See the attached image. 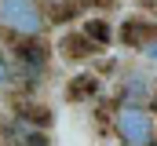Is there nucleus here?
<instances>
[{
	"instance_id": "5",
	"label": "nucleus",
	"mask_w": 157,
	"mask_h": 146,
	"mask_svg": "<svg viewBox=\"0 0 157 146\" xmlns=\"http://www.w3.org/2000/svg\"><path fill=\"white\" fill-rule=\"evenodd\" d=\"M80 33L88 36V40H91L95 48H99V44H110V26H106V22H99V18H91V22H88V26H84Z\"/></svg>"
},
{
	"instance_id": "6",
	"label": "nucleus",
	"mask_w": 157,
	"mask_h": 146,
	"mask_svg": "<svg viewBox=\"0 0 157 146\" xmlns=\"http://www.w3.org/2000/svg\"><path fill=\"white\" fill-rule=\"evenodd\" d=\"M66 95L70 99H84V95H95V77L91 73H84V77H77L70 88H66Z\"/></svg>"
},
{
	"instance_id": "7",
	"label": "nucleus",
	"mask_w": 157,
	"mask_h": 146,
	"mask_svg": "<svg viewBox=\"0 0 157 146\" xmlns=\"http://www.w3.org/2000/svg\"><path fill=\"white\" fill-rule=\"evenodd\" d=\"M18 146H48V139H44V132H37V128H22L18 132Z\"/></svg>"
},
{
	"instance_id": "10",
	"label": "nucleus",
	"mask_w": 157,
	"mask_h": 146,
	"mask_svg": "<svg viewBox=\"0 0 157 146\" xmlns=\"http://www.w3.org/2000/svg\"><path fill=\"white\" fill-rule=\"evenodd\" d=\"M11 80V70H7V59H4V51H0V88Z\"/></svg>"
},
{
	"instance_id": "1",
	"label": "nucleus",
	"mask_w": 157,
	"mask_h": 146,
	"mask_svg": "<svg viewBox=\"0 0 157 146\" xmlns=\"http://www.w3.org/2000/svg\"><path fill=\"white\" fill-rule=\"evenodd\" d=\"M113 128H117L124 146H154L157 139V124L150 117V110L143 106H121L113 117Z\"/></svg>"
},
{
	"instance_id": "8",
	"label": "nucleus",
	"mask_w": 157,
	"mask_h": 146,
	"mask_svg": "<svg viewBox=\"0 0 157 146\" xmlns=\"http://www.w3.org/2000/svg\"><path fill=\"white\" fill-rule=\"evenodd\" d=\"M18 113L22 117H29V121H37V124H51V113L40 106H18Z\"/></svg>"
},
{
	"instance_id": "2",
	"label": "nucleus",
	"mask_w": 157,
	"mask_h": 146,
	"mask_svg": "<svg viewBox=\"0 0 157 146\" xmlns=\"http://www.w3.org/2000/svg\"><path fill=\"white\" fill-rule=\"evenodd\" d=\"M0 22L18 36H37L44 29V11L37 0H0Z\"/></svg>"
},
{
	"instance_id": "9",
	"label": "nucleus",
	"mask_w": 157,
	"mask_h": 146,
	"mask_svg": "<svg viewBox=\"0 0 157 146\" xmlns=\"http://www.w3.org/2000/svg\"><path fill=\"white\" fill-rule=\"evenodd\" d=\"M70 4H77V0H48L51 18H70Z\"/></svg>"
},
{
	"instance_id": "3",
	"label": "nucleus",
	"mask_w": 157,
	"mask_h": 146,
	"mask_svg": "<svg viewBox=\"0 0 157 146\" xmlns=\"http://www.w3.org/2000/svg\"><path fill=\"white\" fill-rule=\"evenodd\" d=\"M121 36L132 48H154L157 44V26L154 22H143V18H128L124 29H121Z\"/></svg>"
},
{
	"instance_id": "4",
	"label": "nucleus",
	"mask_w": 157,
	"mask_h": 146,
	"mask_svg": "<svg viewBox=\"0 0 157 146\" xmlns=\"http://www.w3.org/2000/svg\"><path fill=\"white\" fill-rule=\"evenodd\" d=\"M91 51H95V44H91L84 33H70L66 40H62V55H66V59H73V62H77V59H88Z\"/></svg>"
},
{
	"instance_id": "11",
	"label": "nucleus",
	"mask_w": 157,
	"mask_h": 146,
	"mask_svg": "<svg viewBox=\"0 0 157 146\" xmlns=\"http://www.w3.org/2000/svg\"><path fill=\"white\" fill-rule=\"evenodd\" d=\"M146 55H150V59H157V44H154V48H146Z\"/></svg>"
},
{
	"instance_id": "12",
	"label": "nucleus",
	"mask_w": 157,
	"mask_h": 146,
	"mask_svg": "<svg viewBox=\"0 0 157 146\" xmlns=\"http://www.w3.org/2000/svg\"><path fill=\"white\" fill-rule=\"evenodd\" d=\"M80 4H88V0H80Z\"/></svg>"
}]
</instances>
